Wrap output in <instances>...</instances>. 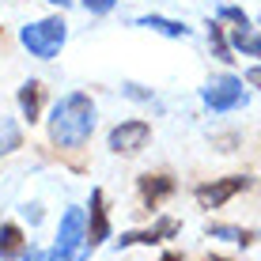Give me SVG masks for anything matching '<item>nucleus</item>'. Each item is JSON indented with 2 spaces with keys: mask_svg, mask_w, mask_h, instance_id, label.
Returning a JSON list of instances; mask_svg holds the SVG:
<instances>
[{
  "mask_svg": "<svg viewBox=\"0 0 261 261\" xmlns=\"http://www.w3.org/2000/svg\"><path fill=\"white\" fill-rule=\"evenodd\" d=\"M110 239V216H106V193L95 190L91 193V212L84 216V250L91 254Z\"/></svg>",
  "mask_w": 261,
  "mask_h": 261,
  "instance_id": "nucleus-7",
  "label": "nucleus"
},
{
  "mask_svg": "<svg viewBox=\"0 0 261 261\" xmlns=\"http://www.w3.org/2000/svg\"><path fill=\"white\" fill-rule=\"evenodd\" d=\"M201 261H227V257H220V254H208V257H201Z\"/></svg>",
  "mask_w": 261,
  "mask_h": 261,
  "instance_id": "nucleus-24",
  "label": "nucleus"
},
{
  "mask_svg": "<svg viewBox=\"0 0 261 261\" xmlns=\"http://www.w3.org/2000/svg\"><path fill=\"white\" fill-rule=\"evenodd\" d=\"M15 98H19V110H23V118L31 121V125L42 118V106H46V87H42L38 80H27Z\"/></svg>",
  "mask_w": 261,
  "mask_h": 261,
  "instance_id": "nucleus-10",
  "label": "nucleus"
},
{
  "mask_svg": "<svg viewBox=\"0 0 261 261\" xmlns=\"http://www.w3.org/2000/svg\"><path fill=\"white\" fill-rule=\"evenodd\" d=\"M246 190H250V178L246 174H227V178H212V182L197 186L193 201L201 204V208H223L231 197H239V193H246Z\"/></svg>",
  "mask_w": 261,
  "mask_h": 261,
  "instance_id": "nucleus-5",
  "label": "nucleus"
},
{
  "mask_svg": "<svg viewBox=\"0 0 261 261\" xmlns=\"http://www.w3.org/2000/svg\"><path fill=\"white\" fill-rule=\"evenodd\" d=\"M246 84H254V87H261V65L246 72Z\"/></svg>",
  "mask_w": 261,
  "mask_h": 261,
  "instance_id": "nucleus-22",
  "label": "nucleus"
},
{
  "mask_svg": "<svg viewBox=\"0 0 261 261\" xmlns=\"http://www.w3.org/2000/svg\"><path fill=\"white\" fill-rule=\"evenodd\" d=\"M68 38V27L61 15H49V19H38V23H27L19 31V42L23 49H31V57H42V61H53L61 53Z\"/></svg>",
  "mask_w": 261,
  "mask_h": 261,
  "instance_id": "nucleus-2",
  "label": "nucleus"
},
{
  "mask_svg": "<svg viewBox=\"0 0 261 261\" xmlns=\"http://www.w3.org/2000/svg\"><path fill=\"white\" fill-rule=\"evenodd\" d=\"M257 23H261V19H257Z\"/></svg>",
  "mask_w": 261,
  "mask_h": 261,
  "instance_id": "nucleus-26",
  "label": "nucleus"
},
{
  "mask_svg": "<svg viewBox=\"0 0 261 261\" xmlns=\"http://www.w3.org/2000/svg\"><path fill=\"white\" fill-rule=\"evenodd\" d=\"M95 133V102L91 95L84 91H72L65 95L49 114V140L57 144L61 151H76L91 140Z\"/></svg>",
  "mask_w": 261,
  "mask_h": 261,
  "instance_id": "nucleus-1",
  "label": "nucleus"
},
{
  "mask_svg": "<svg viewBox=\"0 0 261 261\" xmlns=\"http://www.w3.org/2000/svg\"><path fill=\"white\" fill-rule=\"evenodd\" d=\"M159 261H182V254H174V250H167V254L159 257Z\"/></svg>",
  "mask_w": 261,
  "mask_h": 261,
  "instance_id": "nucleus-23",
  "label": "nucleus"
},
{
  "mask_svg": "<svg viewBox=\"0 0 261 261\" xmlns=\"http://www.w3.org/2000/svg\"><path fill=\"white\" fill-rule=\"evenodd\" d=\"M23 250H27L23 227H19V223H0V261L23 257Z\"/></svg>",
  "mask_w": 261,
  "mask_h": 261,
  "instance_id": "nucleus-11",
  "label": "nucleus"
},
{
  "mask_svg": "<svg viewBox=\"0 0 261 261\" xmlns=\"http://www.w3.org/2000/svg\"><path fill=\"white\" fill-rule=\"evenodd\" d=\"M125 95L137 98V102H151V91H148V87H140V84H125Z\"/></svg>",
  "mask_w": 261,
  "mask_h": 261,
  "instance_id": "nucleus-19",
  "label": "nucleus"
},
{
  "mask_svg": "<svg viewBox=\"0 0 261 261\" xmlns=\"http://www.w3.org/2000/svg\"><path fill=\"white\" fill-rule=\"evenodd\" d=\"M23 261H49V254H38V250H23Z\"/></svg>",
  "mask_w": 261,
  "mask_h": 261,
  "instance_id": "nucleus-21",
  "label": "nucleus"
},
{
  "mask_svg": "<svg viewBox=\"0 0 261 261\" xmlns=\"http://www.w3.org/2000/svg\"><path fill=\"white\" fill-rule=\"evenodd\" d=\"M80 246H84V208H68L61 216V231L49 250V261H76Z\"/></svg>",
  "mask_w": 261,
  "mask_h": 261,
  "instance_id": "nucleus-3",
  "label": "nucleus"
},
{
  "mask_svg": "<svg viewBox=\"0 0 261 261\" xmlns=\"http://www.w3.org/2000/svg\"><path fill=\"white\" fill-rule=\"evenodd\" d=\"M216 144H220V151H235V144H239V140H235V137H220Z\"/></svg>",
  "mask_w": 261,
  "mask_h": 261,
  "instance_id": "nucleus-20",
  "label": "nucleus"
},
{
  "mask_svg": "<svg viewBox=\"0 0 261 261\" xmlns=\"http://www.w3.org/2000/svg\"><path fill=\"white\" fill-rule=\"evenodd\" d=\"M208 49H212V57H220L223 61V65H231V61H235V57H231V42H227V34H223V27L220 23H208Z\"/></svg>",
  "mask_w": 261,
  "mask_h": 261,
  "instance_id": "nucleus-15",
  "label": "nucleus"
},
{
  "mask_svg": "<svg viewBox=\"0 0 261 261\" xmlns=\"http://www.w3.org/2000/svg\"><path fill=\"white\" fill-rule=\"evenodd\" d=\"M137 190H140V204H144V212H151V208H159L163 201H170L178 190V182L167 174V170H155V174H140L137 178Z\"/></svg>",
  "mask_w": 261,
  "mask_h": 261,
  "instance_id": "nucleus-8",
  "label": "nucleus"
},
{
  "mask_svg": "<svg viewBox=\"0 0 261 261\" xmlns=\"http://www.w3.org/2000/svg\"><path fill=\"white\" fill-rule=\"evenodd\" d=\"M178 227H182V223H178L174 216H163V220H155L151 227H144V231H125V235L118 239V250H129V246H159V242L174 239Z\"/></svg>",
  "mask_w": 261,
  "mask_h": 261,
  "instance_id": "nucleus-9",
  "label": "nucleus"
},
{
  "mask_svg": "<svg viewBox=\"0 0 261 261\" xmlns=\"http://www.w3.org/2000/svg\"><path fill=\"white\" fill-rule=\"evenodd\" d=\"M137 27H148V31L167 34V38H190V27L178 23V19H167V15H140Z\"/></svg>",
  "mask_w": 261,
  "mask_h": 261,
  "instance_id": "nucleus-12",
  "label": "nucleus"
},
{
  "mask_svg": "<svg viewBox=\"0 0 261 261\" xmlns=\"http://www.w3.org/2000/svg\"><path fill=\"white\" fill-rule=\"evenodd\" d=\"M148 140H151V125L148 121H121V125H114L110 129V151L114 155H125V159H133V155H140L144 148H148Z\"/></svg>",
  "mask_w": 261,
  "mask_h": 261,
  "instance_id": "nucleus-6",
  "label": "nucleus"
},
{
  "mask_svg": "<svg viewBox=\"0 0 261 261\" xmlns=\"http://www.w3.org/2000/svg\"><path fill=\"white\" fill-rule=\"evenodd\" d=\"M231 46L242 49L246 57H261V34H254L250 27H235L231 31Z\"/></svg>",
  "mask_w": 261,
  "mask_h": 261,
  "instance_id": "nucleus-14",
  "label": "nucleus"
},
{
  "mask_svg": "<svg viewBox=\"0 0 261 261\" xmlns=\"http://www.w3.org/2000/svg\"><path fill=\"white\" fill-rule=\"evenodd\" d=\"M80 4H84L91 15H106V12H114V4H118V0H80Z\"/></svg>",
  "mask_w": 261,
  "mask_h": 261,
  "instance_id": "nucleus-18",
  "label": "nucleus"
},
{
  "mask_svg": "<svg viewBox=\"0 0 261 261\" xmlns=\"http://www.w3.org/2000/svg\"><path fill=\"white\" fill-rule=\"evenodd\" d=\"M15 148H23V133L12 118L0 114V155H8V151H15Z\"/></svg>",
  "mask_w": 261,
  "mask_h": 261,
  "instance_id": "nucleus-16",
  "label": "nucleus"
},
{
  "mask_svg": "<svg viewBox=\"0 0 261 261\" xmlns=\"http://www.w3.org/2000/svg\"><path fill=\"white\" fill-rule=\"evenodd\" d=\"M220 19L223 23H235V27H250V15L242 12V8H235V4H223L220 8Z\"/></svg>",
  "mask_w": 261,
  "mask_h": 261,
  "instance_id": "nucleus-17",
  "label": "nucleus"
},
{
  "mask_svg": "<svg viewBox=\"0 0 261 261\" xmlns=\"http://www.w3.org/2000/svg\"><path fill=\"white\" fill-rule=\"evenodd\" d=\"M208 239H227V242H239V246H254L257 231L254 227H235V223H208Z\"/></svg>",
  "mask_w": 261,
  "mask_h": 261,
  "instance_id": "nucleus-13",
  "label": "nucleus"
},
{
  "mask_svg": "<svg viewBox=\"0 0 261 261\" xmlns=\"http://www.w3.org/2000/svg\"><path fill=\"white\" fill-rule=\"evenodd\" d=\"M201 98H204V106H208L212 114H227V110H235V106L246 102V91H242L239 76H216L201 87Z\"/></svg>",
  "mask_w": 261,
  "mask_h": 261,
  "instance_id": "nucleus-4",
  "label": "nucleus"
},
{
  "mask_svg": "<svg viewBox=\"0 0 261 261\" xmlns=\"http://www.w3.org/2000/svg\"><path fill=\"white\" fill-rule=\"evenodd\" d=\"M49 4H57V8H68V4H72V0H49Z\"/></svg>",
  "mask_w": 261,
  "mask_h": 261,
  "instance_id": "nucleus-25",
  "label": "nucleus"
}]
</instances>
